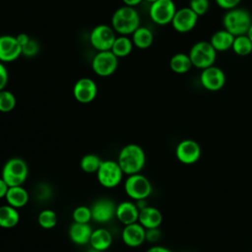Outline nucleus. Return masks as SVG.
<instances>
[{
  "mask_svg": "<svg viewBox=\"0 0 252 252\" xmlns=\"http://www.w3.org/2000/svg\"><path fill=\"white\" fill-rule=\"evenodd\" d=\"M118 65V57L111 50L98 51L92 61L94 72L100 77H107L113 74Z\"/></svg>",
  "mask_w": 252,
  "mask_h": 252,
  "instance_id": "1a4fd4ad",
  "label": "nucleus"
},
{
  "mask_svg": "<svg viewBox=\"0 0 252 252\" xmlns=\"http://www.w3.org/2000/svg\"><path fill=\"white\" fill-rule=\"evenodd\" d=\"M123 171L117 160H102L96 171V177L99 184L105 188H114L120 184L123 178Z\"/></svg>",
  "mask_w": 252,
  "mask_h": 252,
  "instance_id": "0eeeda50",
  "label": "nucleus"
},
{
  "mask_svg": "<svg viewBox=\"0 0 252 252\" xmlns=\"http://www.w3.org/2000/svg\"><path fill=\"white\" fill-rule=\"evenodd\" d=\"M88 252H101V251H98V250H96V249H94V248L91 247V249H90Z\"/></svg>",
  "mask_w": 252,
  "mask_h": 252,
  "instance_id": "37998d69",
  "label": "nucleus"
},
{
  "mask_svg": "<svg viewBox=\"0 0 252 252\" xmlns=\"http://www.w3.org/2000/svg\"><path fill=\"white\" fill-rule=\"evenodd\" d=\"M247 36L249 37V39L252 41V24H251V26H250V28H249V30H248V32H247Z\"/></svg>",
  "mask_w": 252,
  "mask_h": 252,
  "instance_id": "79ce46f5",
  "label": "nucleus"
},
{
  "mask_svg": "<svg viewBox=\"0 0 252 252\" xmlns=\"http://www.w3.org/2000/svg\"><path fill=\"white\" fill-rule=\"evenodd\" d=\"M234 35L226 30H220L213 33L210 39V43L216 49V51H226L231 48Z\"/></svg>",
  "mask_w": 252,
  "mask_h": 252,
  "instance_id": "5701e85b",
  "label": "nucleus"
},
{
  "mask_svg": "<svg viewBox=\"0 0 252 252\" xmlns=\"http://www.w3.org/2000/svg\"><path fill=\"white\" fill-rule=\"evenodd\" d=\"M146 252H172L169 248L161 246V245H155L150 247Z\"/></svg>",
  "mask_w": 252,
  "mask_h": 252,
  "instance_id": "58836bf2",
  "label": "nucleus"
},
{
  "mask_svg": "<svg viewBox=\"0 0 252 252\" xmlns=\"http://www.w3.org/2000/svg\"><path fill=\"white\" fill-rule=\"evenodd\" d=\"M111 244H112V235L106 228L99 227L93 230V233L90 239L91 247L98 251L104 252L110 247Z\"/></svg>",
  "mask_w": 252,
  "mask_h": 252,
  "instance_id": "412c9836",
  "label": "nucleus"
},
{
  "mask_svg": "<svg viewBox=\"0 0 252 252\" xmlns=\"http://www.w3.org/2000/svg\"><path fill=\"white\" fill-rule=\"evenodd\" d=\"M114 32L112 27L106 25H98L94 27L90 35L92 46L97 51L110 50L116 38Z\"/></svg>",
  "mask_w": 252,
  "mask_h": 252,
  "instance_id": "9d476101",
  "label": "nucleus"
},
{
  "mask_svg": "<svg viewBox=\"0 0 252 252\" xmlns=\"http://www.w3.org/2000/svg\"><path fill=\"white\" fill-rule=\"evenodd\" d=\"M57 215L54 211L50 209L42 210L37 216V222L40 227L44 229L53 228L57 223Z\"/></svg>",
  "mask_w": 252,
  "mask_h": 252,
  "instance_id": "c756f323",
  "label": "nucleus"
},
{
  "mask_svg": "<svg viewBox=\"0 0 252 252\" xmlns=\"http://www.w3.org/2000/svg\"><path fill=\"white\" fill-rule=\"evenodd\" d=\"M231 49L239 56L249 55L252 52V41L249 39L247 34L234 36Z\"/></svg>",
  "mask_w": 252,
  "mask_h": 252,
  "instance_id": "cd10ccee",
  "label": "nucleus"
},
{
  "mask_svg": "<svg viewBox=\"0 0 252 252\" xmlns=\"http://www.w3.org/2000/svg\"><path fill=\"white\" fill-rule=\"evenodd\" d=\"M9 186L8 184L4 181V179L2 177H0V199L5 198L7 192H8Z\"/></svg>",
  "mask_w": 252,
  "mask_h": 252,
  "instance_id": "4c0bfd02",
  "label": "nucleus"
},
{
  "mask_svg": "<svg viewBox=\"0 0 252 252\" xmlns=\"http://www.w3.org/2000/svg\"><path fill=\"white\" fill-rule=\"evenodd\" d=\"M72 218L75 222L89 223L92 220L91 208L87 206H79L75 208L72 213Z\"/></svg>",
  "mask_w": 252,
  "mask_h": 252,
  "instance_id": "2f4dec72",
  "label": "nucleus"
},
{
  "mask_svg": "<svg viewBox=\"0 0 252 252\" xmlns=\"http://www.w3.org/2000/svg\"><path fill=\"white\" fill-rule=\"evenodd\" d=\"M122 1L124 2L125 5L131 6V7H135L136 5H138L142 2V0H122Z\"/></svg>",
  "mask_w": 252,
  "mask_h": 252,
  "instance_id": "a19ab883",
  "label": "nucleus"
},
{
  "mask_svg": "<svg viewBox=\"0 0 252 252\" xmlns=\"http://www.w3.org/2000/svg\"><path fill=\"white\" fill-rule=\"evenodd\" d=\"M220 8L224 10H230L236 8L241 0H215Z\"/></svg>",
  "mask_w": 252,
  "mask_h": 252,
  "instance_id": "f704fd0d",
  "label": "nucleus"
},
{
  "mask_svg": "<svg viewBox=\"0 0 252 252\" xmlns=\"http://www.w3.org/2000/svg\"><path fill=\"white\" fill-rule=\"evenodd\" d=\"M29 174L27 162L20 158H12L8 159L1 172V177L9 187L20 186L26 181Z\"/></svg>",
  "mask_w": 252,
  "mask_h": 252,
  "instance_id": "20e7f679",
  "label": "nucleus"
},
{
  "mask_svg": "<svg viewBox=\"0 0 252 252\" xmlns=\"http://www.w3.org/2000/svg\"><path fill=\"white\" fill-rule=\"evenodd\" d=\"M121 237L125 245L135 248L141 246L146 241V228L140 222L124 225Z\"/></svg>",
  "mask_w": 252,
  "mask_h": 252,
  "instance_id": "dca6fc26",
  "label": "nucleus"
},
{
  "mask_svg": "<svg viewBox=\"0 0 252 252\" xmlns=\"http://www.w3.org/2000/svg\"><path fill=\"white\" fill-rule=\"evenodd\" d=\"M160 238V231L158 228L146 229V240L149 242H156Z\"/></svg>",
  "mask_w": 252,
  "mask_h": 252,
  "instance_id": "c9c22d12",
  "label": "nucleus"
},
{
  "mask_svg": "<svg viewBox=\"0 0 252 252\" xmlns=\"http://www.w3.org/2000/svg\"><path fill=\"white\" fill-rule=\"evenodd\" d=\"M224 30L234 36L246 34L251 24L252 18L248 11L240 8L227 10L222 19Z\"/></svg>",
  "mask_w": 252,
  "mask_h": 252,
  "instance_id": "7ed1b4c3",
  "label": "nucleus"
},
{
  "mask_svg": "<svg viewBox=\"0 0 252 252\" xmlns=\"http://www.w3.org/2000/svg\"><path fill=\"white\" fill-rule=\"evenodd\" d=\"M200 145L192 140L185 139L179 142L175 149V156L177 159L184 164H193L197 162L201 157Z\"/></svg>",
  "mask_w": 252,
  "mask_h": 252,
  "instance_id": "9b49d317",
  "label": "nucleus"
},
{
  "mask_svg": "<svg viewBox=\"0 0 252 252\" xmlns=\"http://www.w3.org/2000/svg\"><path fill=\"white\" fill-rule=\"evenodd\" d=\"M189 8L198 16L206 14L210 8L209 0H190Z\"/></svg>",
  "mask_w": 252,
  "mask_h": 252,
  "instance_id": "473e14b6",
  "label": "nucleus"
},
{
  "mask_svg": "<svg viewBox=\"0 0 252 252\" xmlns=\"http://www.w3.org/2000/svg\"><path fill=\"white\" fill-rule=\"evenodd\" d=\"M133 45L134 44L132 42V39H130L126 35H122V36H119V37L115 38L110 50L118 58L119 57H125V56L130 54V52L132 51Z\"/></svg>",
  "mask_w": 252,
  "mask_h": 252,
  "instance_id": "bb28decb",
  "label": "nucleus"
},
{
  "mask_svg": "<svg viewBox=\"0 0 252 252\" xmlns=\"http://www.w3.org/2000/svg\"><path fill=\"white\" fill-rule=\"evenodd\" d=\"M20 221V214L18 209L10 206H0V227L12 228Z\"/></svg>",
  "mask_w": 252,
  "mask_h": 252,
  "instance_id": "b1692460",
  "label": "nucleus"
},
{
  "mask_svg": "<svg viewBox=\"0 0 252 252\" xmlns=\"http://www.w3.org/2000/svg\"><path fill=\"white\" fill-rule=\"evenodd\" d=\"M153 41L154 34L152 31L146 27H139L132 33V42L136 47L140 49H146L150 47Z\"/></svg>",
  "mask_w": 252,
  "mask_h": 252,
  "instance_id": "393cba45",
  "label": "nucleus"
},
{
  "mask_svg": "<svg viewBox=\"0 0 252 252\" xmlns=\"http://www.w3.org/2000/svg\"><path fill=\"white\" fill-rule=\"evenodd\" d=\"M93 228L89 223L75 222L69 227V237L71 241L77 245H85L90 243Z\"/></svg>",
  "mask_w": 252,
  "mask_h": 252,
  "instance_id": "aec40b11",
  "label": "nucleus"
},
{
  "mask_svg": "<svg viewBox=\"0 0 252 252\" xmlns=\"http://www.w3.org/2000/svg\"><path fill=\"white\" fill-rule=\"evenodd\" d=\"M176 12L173 0H157L151 4L149 14L154 23L164 26L171 23Z\"/></svg>",
  "mask_w": 252,
  "mask_h": 252,
  "instance_id": "6e6552de",
  "label": "nucleus"
},
{
  "mask_svg": "<svg viewBox=\"0 0 252 252\" xmlns=\"http://www.w3.org/2000/svg\"><path fill=\"white\" fill-rule=\"evenodd\" d=\"M22 55V46L16 36L5 34L0 36V61L12 62Z\"/></svg>",
  "mask_w": 252,
  "mask_h": 252,
  "instance_id": "f3484780",
  "label": "nucleus"
},
{
  "mask_svg": "<svg viewBox=\"0 0 252 252\" xmlns=\"http://www.w3.org/2000/svg\"><path fill=\"white\" fill-rule=\"evenodd\" d=\"M117 162L127 175L140 173L146 164V154L141 146L128 144L120 150Z\"/></svg>",
  "mask_w": 252,
  "mask_h": 252,
  "instance_id": "f257e3e1",
  "label": "nucleus"
},
{
  "mask_svg": "<svg viewBox=\"0 0 252 252\" xmlns=\"http://www.w3.org/2000/svg\"><path fill=\"white\" fill-rule=\"evenodd\" d=\"M29 198L30 197L28 191L22 185L9 187L5 196L7 204L16 209L25 207L29 202Z\"/></svg>",
  "mask_w": 252,
  "mask_h": 252,
  "instance_id": "4be33fe9",
  "label": "nucleus"
},
{
  "mask_svg": "<svg viewBox=\"0 0 252 252\" xmlns=\"http://www.w3.org/2000/svg\"><path fill=\"white\" fill-rule=\"evenodd\" d=\"M138 222H140L146 229L158 228L162 222V215L156 207L146 206L139 211Z\"/></svg>",
  "mask_w": 252,
  "mask_h": 252,
  "instance_id": "6ab92c4d",
  "label": "nucleus"
},
{
  "mask_svg": "<svg viewBox=\"0 0 252 252\" xmlns=\"http://www.w3.org/2000/svg\"><path fill=\"white\" fill-rule=\"evenodd\" d=\"M8 83V72L3 62L0 61V91L4 90Z\"/></svg>",
  "mask_w": 252,
  "mask_h": 252,
  "instance_id": "e433bc0d",
  "label": "nucleus"
},
{
  "mask_svg": "<svg viewBox=\"0 0 252 252\" xmlns=\"http://www.w3.org/2000/svg\"><path fill=\"white\" fill-rule=\"evenodd\" d=\"M111 27L122 35L132 34L140 27V17L137 10L127 5L118 8L112 15Z\"/></svg>",
  "mask_w": 252,
  "mask_h": 252,
  "instance_id": "f03ea898",
  "label": "nucleus"
},
{
  "mask_svg": "<svg viewBox=\"0 0 252 252\" xmlns=\"http://www.w3.org/2000/svg\"><path fill=\"white\" fill-rule=\"evenodd\" d=\"M188 55L192 66L203 70L214 65L217 58V51L210 41H198L192 45Z\"/></svg>",
  "mask_w": 252,
  "mask_h": 252,
  "instance_id": "423d86ee",
  "label": "nucleus"
},
{
  "mask_svg": "<svg viewBox=\"0 0 252 252\" xmlns=\"http://www.w3.org/2000/svg\"><path fill=\"white\" fill-rule=\"evenodd\" d=\"M200 83L204 89L211 92H217L224 86L225 75L220 68L213 65L202 70L200 74Z\"/></svg>",
  "mask_w": 252,
  "mask_h": 252,
  "instance_id": "ddd939ff",
  "label": "nucleus"
},
{
  "mask_svg": "<svg viewBox=\"0 0 252 252\" xmlns=\"http://www.w3.org/2000/svg\"><path fill=\"white\" fill-rule=\"evenodd\" d=\"M115 203L108 198H100L96 200L91 207L92 220L98 223H106L110 221L116 213Z\"/></svg>",
  "mask_w": 252,
  "mask_h": 252,
  "instance_id": "f8f14e48",
  "label": "nucleus"
},
{
  "mask_svg": "<svg viewBox=\"0 0 252 252\" xmlns=\"http://www.w3.org/2000/svg\"><path fill=\"white\" fill-rule=\"evenodd\" d=\"M139 208L131 201L121 202L116 206L115 218L124 225L138 221Z\"/></svg>",
  "mask_w": 252,
  "mask_h": 252,
  "instance_id": "a211bd4d",
  "label": "nucleus"
},
{
  "mask_svg": "<svg viewBox=\"0 0 252 252\" xmlns=\"http://www.w3.org/2000/svg\"><path fill=\"white\" fill-rule=\"evenodd\" d=\"M97 94V87L94 80L90 78L79 79L73 87V95L81 103L92 102Z\"/></svg>",
  "mask_w": 252,
  "mask_h": 252,
  "instance_id": "2eb2a0df",
  "label": "nucleus"
},
{
  "mask_svg": "<svg viewBox=\"0 0 252 252\" xmlns=\"http://www.w3.org/2000/svg\"><path fill=\"white\" fill-rule=\"evenodd\" d=\"M146 1H147V2H149V3H151V4H152V3H154V2H156V1H157V0H146Z\"/></svg>",
  "mask_w": 252,
  "mask_h": 252,
  "instance_id": "c03bdc74",
  "label": "nucleus"
},
{
  "mask_svg": "<svg viewBox=\"0 0 252 252\" xmlns=\"http://www.w3.org/2000/svg\"><path fill=\"white\" fill-rule=\"evenodd\" d=\"M38 49H39V45L37 41L35 39L30 38V40L24 46H22V54L28 57H32L38 52Z\"/></svg>",
  "mask_w": 252,
  "mask_h": 252,
  "instance_id": "72a5a7b5",
  "label": "nucleus"
},
{
  "mask_svg": "<svg viewBox=\"0 0 252 252\" xmlns=\"http://www.w3.org/2000/svg\"><path fill=\"white\" fill-rule=\"evenodd\" d=\"M102 159L94 154H87L80 160V167L87 173H94L97 171Z\"/></svg>",
  "mask_w": 252,
  "mask_h": 252,
  "instance_id": "c85d7f7f",
  "label": "nucleus"
},
{
  "mask_svg": "<svg viewBox=\"0 0 252 252\" xmlns=\"http://www.w3.org/2000/svg\"><path fill=\"white\" fill-rule=\"evenodd\" d=\"M16 106V97L15 95L7 91L1 90L0 91V111L1 112H10Z\"/></svg>",
  "mask_w": 252,
  "mask_h": 252,
  "instance_id": "7c9ffc66",
  "label": "nucleus"
},
{
  "mask_svg": "<svg viewBox=\"0 0 252 252\" xmlns=\"http://www.w3.org/2000/svg\"><path fill=\"white\" fill-rule=\"evenodd\" d=\"M198 15H196L189 7H184L176 10L171 21L172 28L180 32L185 33L192 31L198 22Z\"/></svg>",
  "mask_w": 252,
  "mask_h": 252,
  "instance_id": "4468645a",
  "label": "nucleus"
},
{
  "mask_svg": "<svg viewBox=\"0 0 252 252\" xmlns=\"http://www.w3.org/2000/svg\"><path fill=\"white\" fill-rule=\"evenodd\" d=\"M169 67L176 74H185L191 69L192 63L188 54L176 53L170 58Z\"/></svg>",
  "mask_w": 252,
  "mask_h": 252,
  "instance_id": "a878e982",
  "label": "nucleus"
},
{
  "mask_svg": "<svg viewBox=\"0 0 252 252\" xmlns=\"http://www.w3.org/2000/svg\"><path fill=\"white\" fill-rule=\"evenodd\" d=\"M124 190L126 195L132 200H146L153 191L151 181L141 173L128 175L124 182Z\"/></svg>",
  "mask_w": 252,
  "mask_h": 252,
  "instance_id": "39448f33",
  "label": "nucleus"
},
{
  "mask_svg": "<svg viewBox=\"0 0 252 252\" xmlns=\"http://www.w3.org/2000/svg\"><path fill=\"white\" fill-rule=\"evenodd\" d=\"M16 38H17V40H18V42L20 43V45L21 46H24L29 40H30V36L27 34V33H20V34H18L17 36H16Z\"/></svg>",
  "mask_w": 252,
  "mask_h": 252,
  "instance_id": "ea45409f",
  "label": "nucleus"
}]
</instances>
